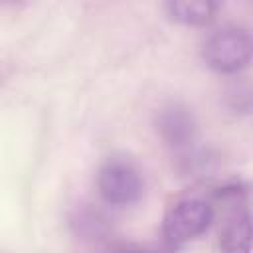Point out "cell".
Wrapping results in <instances>:
<instances>
[{"label":"cell","mask_w":253,"mask_h":253,"mask_svg":"<svg viewBox=\"0 0 253 253\" xmlns=\"http://www.w3.org/2000/svg\"><path fill=\"white\" fill-rule=\"evenodd\" d=\"M253 59V36L243 28H221L204 43V61L219 73H235Z\"/></svg>","instance_id":"6da1fadb"},{"label":"cell","mask_w":253,"mask_h":253,"mask_svg":"<svg viewBox=\"0 0 253 253\" xmlns=\"http://www.w3.org/2000/svg\"><path fill=\"white\" fill-rule=\"evenodd\" d=\"M213 221V208L200 198L176 202L164 215L162 235L170 245H184L202 235Z\"/></svg>","instance_id":"7a4b0ae2"},{"label":"cell","mask_w":253,"mask_h":253,"mask_svg":"<svg viewBox=\"0 0 253 253\" xmlns=\"http://www.w3.org/2000/svg\"><path fill=\"white\" fill-rule=\"evenodd\" d=\"M97 184L111 206H130L142 194L140 174L126 158H109L99 170Z\"/></svg>","instance_id":"3957f363"},{"label":"cell","mask_w":253,"mask_h":253,"mask_svg":"<svg viewBox=\"0 0 253 253\" xmlns=\"http://www.w3.org/2000/svg\"><path fill=\"white\" fill-rule=\"evenodd\" d=\"M253 249V217L243 206L231 208L219 225L221 253H251Z\"/></svg>","instance_id":"277c9868"},{"label":"cell","mask_w":253,"mask_h":253,"mask_svg":"<svg viewBox=\"0 0 253 253\" xmlns=\"http://www.w3.org/2000/svg\"><path fill=\"white\" fill-rule=\"evenodd\" d=\"M166 10H168L170 18L176 20V22L198 26V24H206V22H210V20L213 18V14H215V10H217V4L208 2V0L168 2V4H166Z\"/></svg>","instance_id":"5b68a950"}]
</instances>
